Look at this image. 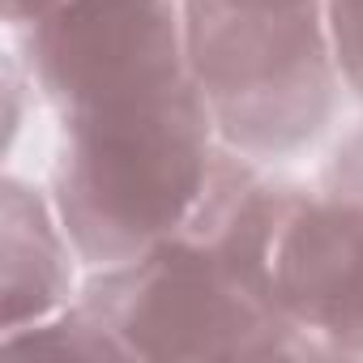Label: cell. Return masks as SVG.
<instances>
[{
	"mask_svg": "<svg viewBox=\"0 0 363 363\" xmlns=\"http://www.w3.org/2000/svg\"><path fill=\"white\" fill-rule=\"evenodd\" d=\"M189 56L231 128L274 141L312 128L325 90L312 0H193Z\"/></svg>",
	"mask_w": 363,
	"mask_h": 363,
	"instance_id": "6da1fadb",
	"label": "cell"
},
{
	"mask_svg": "<svg viewBox=\"0 0 363 363\" xmlns=\"http://www.w3.org/2000/svg\"><path fill=\"white\" fill-rule=\"evenodd\" d=\"M333 43L350 82L363 90V0H333Z\"/></svg>",
	"mask_w": 363,
	"mask_h": 363,
	"instance_id": "7a4b0ae2",
	"label": "cell"
}]
</instances>
